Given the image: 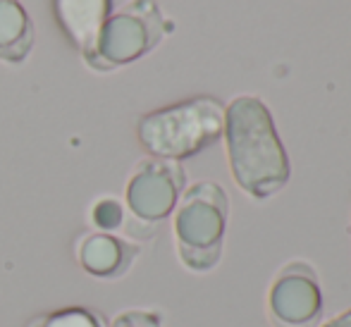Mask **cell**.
<instances>
[{"instance_id":"52a82bcc","label":"cell","mask_w":351,"mask_h":327,"mask_svg":"<svg viewBox=\"0 0 351 327\" xmlns=\"http://www.w3.org/2000/svg\"><path fill=\"white\" fill-rule=\"evenodd\" d=\"M74 258L96 280H120L139 258V246L108 232H86L74 244Z\"/></svg>"},{"instance_id":"ba28073f","label":"cell","mask_w":351,"mask_h":327,"mask_svg":"<svg viewBox=\"0 0 351 327\" xmlns=\"http://www.w3.org/2000/svg\"><path fill=\"white\" fill-rule=\"evenodd\" d=\"M112 12V0H53V17L79 56L88 53Z\"/></svg>"},{"instance_id":"7a4b0ae2","label":"cell","mask_w":351,"mask_h":327,"mask_svg":"<svg viewBox=\"0 0 351 327\" xmlns=\"http://www.w3.org/2000/svg\"><path fill=\"white\" fill-rule=\"evenodd\" d=\"M225 130V108L210 96L189 98L139 117L136 138L151 158L180 162L213 146Z\"/></svg>"},{"instance_id":"6da1fadb","label":"cell","mask_w":351,"mask_h":327,"mask_svg":"<svg viewBox=\"0 0 351 327\" xmlns=\"http://www.w3.org/2000/svg\"><path fill=\"white\" fill-rule=\"evenodd\" d=\"M225 143L237 186L254 198L278 194L289 180V160L263 101L239 96L225 108Z\"/></svg>"},{"instance_id":"5b68a950","label":"cell","mask_w":351,"mask_h":327,"mask_svg":"<svg viewBox=\"0 0 351 327\" xmlns=\"http://www.w3.org/2000/svg\"><path fill=\"white\" fill-rule=\"evenodd\" d=\"M184 184L186 175L180 162L143 158L125 186V203L134 220L153 225L172 215Z\"/></svg>"},{"instance_id":"3957f363","label":"cell","mask_w":351,"mask_h":327,"mask_svg":"<svg viewBox=\"0 0 351 327\" xmlns=\"http://www.w3.org/2000/svg\"><path fill=\"white\" fill-rule=\"evenodd\" d=\"M170 29L156 0H127L108 14L93 48L82 58L93 72H115L148 56Z\"/></svg>"},{"instance_id":"8992f818","label":"cell","mask_w":351,"mask_h":327,"mask_svg":"<svg viewBox=\"0 0 351 327\" xmlns=\"http://www.w3.org/2000/svg\"><path fill=\"white\" fill-rule=\"evenodd\" d=\"M323 294L313 270L301 263L285 267L270 289V313L282 327H313L320 318Z\"/></svg>"},{"instance_id":"30bf717a","label":"cell","mask_w":351,"mask_h":327,"mask_svg":"<svg viewBox=\"0 0 351 327\" xmlns=\"http://www.w3.org/2000/svg\"><path fill=\"white\" fill-rule=\"evenodd\" d=\"M27 327H108V323L98 311L86 308V306H70V308L34 315Z\"/></svg>"},{"instance_id":"277c9868","label":"cell","mask_w":351,"mask_h":327,"mask_svg":"<svg viewBox=\"0 0 351 327\" xmlns=\"http://www.w3.org/2000/svg\"><path fill=\"white\" fill-rule=\"evenodd\" d=\"M227 194L215 182H196L175 206L177 254L191 272H208L222 256L227 225Z\"/></svg>"},{"instance_id":"7c38bea8","label":"cell","mask_w":351,"mask_h":327,"mask_svg":"<svg viewBox=\"0 0 351 327\" xmlns=\"http://www.w3.org/2000/svg\"><path fill=\"white\" fill-rule=\"evenodd\" d=\"M108 327H162L160 315L153 311H125Z\"/></svg>"},{"instance_id":"4fadbf2b","label":"cell","mask_w":351,"mask_h":327,"mask_svg":"<svg viewBox=\"0 0 351 327\" xmlns=\"http://www.w3.org/2000/svg\"><path fill=\"white\" fill-rule=\"evenodd\" d=\"M323 327H351V308L347 311V313L337 315V318H332L330 323H325Z\"/></svg>"},{"instance_id":"8fae6325","label":"cell","mask_w":351,"mask_h":327,"mask_svg":"<svg viewBox=\"0 0 351 327\" xmlns=\"http://www.w3.org/2000/svg\"><path fill=\"white\" fill-rule=\"evenodd\" d=\"M88 220H91L96 232H108L115 234L122 225H125V206L117 198L103 196L98 201H93L91 210H88Z\"/></svg>"},{"instance_id":"9c48e42d","label":"cell","mask_w":351,"mask_h":327,"mask_svg":"<svg viewBox=\"0 0 351 327\" xmlns=\"http://www.w3.org/2000/svg\"><path fill=\"white\" fill-rule=\"evenodd\" d=\"M36 29L22 0H0V62L22 65L29 58Z\"/></svg>"}]
</instances>
